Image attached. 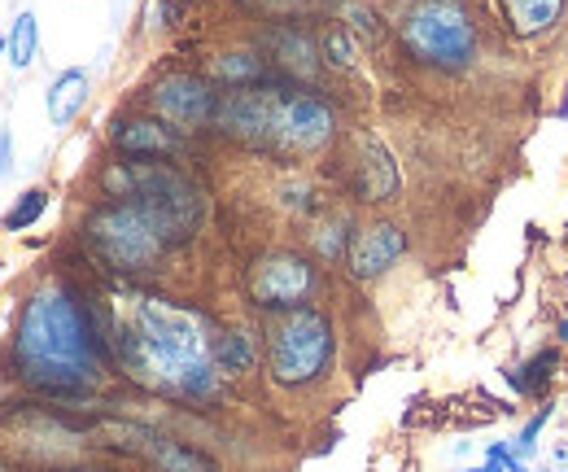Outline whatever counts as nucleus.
<instances>
[{
    "label": "nucleus",
    "instance_id": "nucleus-4",
    "mask_svg": "<svg viewBox=\"0 0 568 472\" xmlns=\"http://www.w3.org/2000/svg\"><path fill=\"white\" fill-rule=\"evenodd\" d=\"M101 189L114 202L144 205L171 245L189 241L202 223V189L184 171H175L171 162H141V158L110 162L101 171Z\"/></svg>",
    "mask_w": 568,
    "mask_h": 472
},
{
    "label": "nucleus",
    "instance_id": "nucleus-26",
    "mask_svg": "<svg viewBox=\"0 0 568 472\" xmlns=\"http://www.w3.org/2000/svg\"><path fill=\"white\" fill-rule=\"evenodd\" d=\"M9 158H13V135L0 132V175L9 171Z\"/></svg>",
    "mask_w": 568,
    "mask_h": 472
},
{
    "label": "nucleus",
    "instance_id": "nucleus-2",
    "mask_svg": "<svg viewBox=\"0 0 568 472\" xmlns=\"http://www.w3.org/2000/svg\"><path fill=\"white\" fill-rule=\"evenodd\" d=\"M110 345L123 372L166 399L202 403L219 390L214 338L197 311H184L158 293L123 298V311L110 324Z\"/></svg>",
    "mask_w": 568,
    "mask_h": 472
},
{
    "label": "nucleus",
    "instance_id": "nucleus-14",
    "mask_svg": "<svg viewBox=\"0 0 568 472\" xmlns=\"http://www.w3.org/2000/svg\"><path fill=\"white\" fill-rule=\"evenodd\" d=\"M88 106V74L79 67L62 70L53 83H49V92H44V114H49V123L53 128H67L74 123V114Z\"/></svg>",
    "mask_w": 568,
    "mask_h": 472
},
{
    "label": "nucleus",
    "instance_id": "nucleus-17",
    "mask_svg": "<svg viewBox=\"0 0 568 472\" xmlns=\"http://www.w3.org/2000/svg\"><path fill=\"white\" fill-rule=\"evenodd\" d=\"M214 74L236 92V88H258V83H272L267 79V67H263V58L258 53H250V49H236V53H223V58H214Z\"/></svg>",
    "mask_w": 568,
    "mask_h": 472
},
{
    "label": "nucleus",
    "instance_id": "nucleus-24",
    "mask_svg": "<svg viewBox=\"0 0 568 472\" xmlns=\"http://www.w3.org/2000/svg\"><path fill=\"white\" fill-rule=\"evenodd\" d=\"M254 9H263V13H297V9H306L311 0H250Z\"/></svg>",
    "mask_w": 568,
    "mask_h": 472
},
{
    "label": "nucleus",
    "instance_id": "nucleus-12",
    "mask_svg": "<svg viewBox=\"0 0 568 472\" xmlns=\"http://www.w3.org/2000/svg\"><path fill=\"white\" fill-rule=\"evenodd\" d=\"M119 438H123L128 451L144 455L158 472H214L197 451H189V446H180V442H171V438H162L153 429H141V424H123Z\"/></svg>",
    "mask_w": 568,
    "mask_h": 472
},
{
    "label": "nucleus",
    "instance_id": "nucleus-19",
    "mask_svg": "<svg viewBox=\"0 0 568 472\" xmlns=\"http://www.w3.org/2000/svg\"><path fill=\"white\" fill-rule=\"evenodd\" d=\"M44 210H49V193H44V189H27L18 202L4 210L0 228H4V232H27V228H36V223L44 219Z\"/></svg>",
    "mask_w": 568,
    "mask_h": 472
},
{
    "label": "nucleus",
    "instance_id": "nucleus-21",
    "mask_svg": "<svg viewBox=\"0 0 568 472\" xmlns=\"http://www.w3.org/2000/svg\"><path fill=\"white\" fill-rule=\"evenodd\" d=\"M551 368H556V350H547V354H538L529 368H520V372H507V381L520 390V394H534L538 385H542V376H551Z\"/></svg>",
    "mask_w": 568,
    "mask_h": 472
},
{
    "label": "nucleus",
    "instance_id": "nucleus-1",
    "mask_svg": "<svg viewBox=\"0 0 568 472\" xmlns=\"http://www.w3.org/2000/svg\"><path fill=\"white\" fill-rule=\"evenodd\" d=\"M110 333L67 280H44L18 311L9 376L49 399H79L105 381Z\"/></svg>",
    "mask_w": 568,
    "mask_h": 472
},
{
    "label": "nucleus",
    "instance_id": "nucleus-28",
    "mask_svg": "<svg viewBox=\"0 0 568 472\" xmlns=\"http://www.w3.org/2000/svg\"><path fill=\"white\" fill-rule=\"evenodd\" d=\"M0 58H9V40L4 36H0Z\"/></svg>",
    "mask_w": 568,
    "mask_h": 472
},
{
    "label": "nucleus",
    "instance_id": "nucleus-11",
    "mask_svg": "<svg viewBox=\"0 0 568 472\" xmlns=\"http://www.w3.org/2000/svg\"><path fill=\"white\" fill-rule=\"evenodd\" d=\"M110 140L123 158H141V162H166L171 153H180V135L162 119H119L110 128Z\"/></svg>",
    "mask_w": 568,
    "mask_h": 472
},
{
    "label": "nucleus",
    "instance_id": "nucleus-22",
    "mask_svg": "<svg viewBox=\"0 0 568 472\" xmlns=\"http://www.w3.org/2000/svg\"><path fill=\"white\" fill-rule=\"evenodd\" d=\"M324 53H328L324 62H333V67H351V62H355V58H351V40H346L342 31H328V36H324Z\"/></svg>",
    "mask_w": 568,
    "mask_h": 472
},
{
    "label": "nucleus",
    "instance_id": "nucleus-20",
    "mask_svg": "<svg viewBox=\"0 0 568 472\" xmlns=\"http://www.w3.org/2000/svg\"><path fill=\"white\" fill-rule=\"evenodd\" d=\"M214 363H219V372H250L254 341L245 338V333H223V338L214 341Z\"/></svg>",
    "mask_w": 568,
    "mask_h": 472
},
{
    "label": "nucleus",
    "instance_id": "nucleus-5",
    "mask_svg": "<svg viewBox=\"0 0 568 472\" xmlns=\"http://www.w3.org/2000/svg\"><path fill=\"white\" fill-rule=\"evenodd\" d=\"M88 250L119 275H141L158 268V259L171 250L162 228L149 219V210L136 202H105L83 219Z\"/></svg>",
    "mask_w": 568,
    "mask_h": 472
},
{
    "label": "nucleus",
    "instance_id": "nucleus-18",
    "mask_svg": "<svg viewBox=\"0 0 568 472\" xmlns=\"http://www.w3.org/2000/svg\"><path fill=\"white\" fill-rule=\"evenodd\" d=\"M9 67L13 70H27L36 62V53H40V18L31 13V9H22L18 18H13V27H9Z\"/></svg>",
    "mask_w": 568,
    "mask_h": 472
},
{
    "label": "nucleus",
    "instance_id": "nucleus-15",
    "mask_svg": "<svg viewBox=\"0 0 568 472\" xmlns=\"http://www.w3.org/2000/svg\"><path fill=\"white\" fill-rule=\"evenodd\" d=\"M267 49L276 53V62L293 74H315L320 67V53H315V40L302 31V27H276L267 31Z\"/></svg>",
    "mask_w": 568,
    "mask_h": 472
},
{
    "label": "nucleus",
    "instance_id": "nucleus-6",
    "mask_svg": "<svg viewBox=\"0 0 568 472\" xmlns=\"http://www.w3.org/2000/svg\"><path fill=\"white\" fill-rule=\"evenodd\" d=\"M398 36L425 67L459 70L477 53V31L459 0H412L398 18Z\"/></svg>",
    "mask_w": 568,
    "mask_h": 472
},
{
    "label": "nucleus",
    "instance_id": "nucleus-9",
    "mask_svg": "<svg viewBox=\"0 0 568 472\" xmlns=\"http://www.w3.org/2000/svg\"><path fill=\"white\" fill-rule=\"evenodd\" d=\"M219 97H223V92H214V83L202 79V74H166V79H158L153 92H149L158 119L171 123V128H184V132L214 123Z\"/></svg>",
    "mask_w": 568,
    "mask_h": 472
},
{
    "label": "nucleus",
    "instance_id": "nucleus-25",
    "mask_svg": "<svg viewBox=\"0 0 568 472\" xmlns=\"http://www.w3.org/2000/svg\"><path fill=\"white\" fill-rule=\"evenodd\" d=\"M547 415H551V411H547ZM547 415H538V420H529V424H525V433H520V442H516L520 460H525V455H534V438H538V429L547 424Z\"/></svg>",
    "mask_w": 568,
    "mask_h": 472
},
{
    "label": "nucleus",
    "instance_id": "nucleus-13",
    "mask_svg": "<svg viewBox=\"0 0 568 472\" xmlns=\"http://www.w3.org/2000/svg\"><path fill=\"white\" fill-rule=\"evenodd\" d=\"M355 158V193L363 202H389L398 193V167L385 153V144L376 135H358Z\"/></svg>",
    "mask_w": 568,
    "mask_h": 472
},
{
    "label": "nucleus",
    "instance_id": "nucleus-27",
    "mask_svg": "<svg viewBox=\"0 0 568 472\" xmlns=\"http://www.w3.org/2000/svg\"><path fill=\"white\" fill-rule=\"evenodd\" d=\"M468 472H503V464H498V460H490V464H481V469H468Z\"/></svg>",
    "mask_w": 568,
    "mask_h": 472
},
{
    "label": "nucleus",
    "instance_id": "nucleus-16",
    "mask_svg": "<svg viewBox=\"0 0 568 472\" xmlns=\"http://www.w3.org/2000/svg\"><path fill=\"white\" fill-rule=\"evenodd\" d=\"M503 9H507V22L516 36H538L560 18L565 0H503Z\"/></svg>",
    "mask_w": 568,
    "mask_h": 472
},
{
    "label": "nucleus",
    "instance_id": "nucleus-8",
    "mask_svg": "<svg viewBox=\"0 0 568 472\" xmlns=\"http://www.w3.org/2000/svg\"><path fill=\"white\" fill-rule=\"evenodd\" d=\"M311 293H315V268L293 250L263 254L250 268V298L263 311H302Z\"/></svg>",
    "mask_w": 568,
    "mask_h": 472
},
{
    "label": "nucleus",
    "instance_id": "nucleus-3",
    "mask_svg": "<svg viewBox=\"0 0 568 472\" xmlns=\"http://www.w3.org/2000/svg\"><path fill=\"white\" fill-rule=\"evenodd\" d=\"M214 128H223L245 144H263V149H281V153H315L333 140L337 119L320 97L284 88L272 79L258 88L223 92Z\"/></svg>",
    "mask_w": 568,
    "mask_h": 472
},
{
    "label": "nucleus",
    "instance_id": "nucleus-7",
    "mask_svg": "<svg viewBox=\"0 0 568 472\" xmlns=\"http://www.w3.org/2000/svg\"><path fill=\"white\" fill-rule=\"evenodd\" d=\"M328 359H333V324H328V315L311 311V307L288 311V320L272 333V350H267L272 381L288 385V390L311 385V381L324 376Z\"/></svg>",
    "mask_w": 568,
    "mask_h": 472
},
{
    "label": "nucleus",
    "instance_id": "nucleus-23",
    "mask_svg": "<svg viewBox=\"0 0 568 472\" xmlns=\"http://www.w3.org/2000/svg\"><path fill=\"white\" fill-rule=\"evenodd\" d=\"M346 13L355 18V31H363V36H381V18H376V13H367V9H358V4H351Z\"/></svg>",
    "mask_w": 568,
    "mask_h": 472
},
{
    "label": "nucleus",
    "instance_id": "nucleus-10",
    "mask_svg": "<svg viewBox=\"0 0 568 472\" xmlns=\"http://www.w3.org/2000/svg\"><path fill=\"white\" fill-rule=\"evenodd\" d=\"M407 254V232L398 223H363L346 245V268L355 280H376Z\"/></svg>",
    "mask_w": 568,
    "mask_h": 472
}]
</instances>
